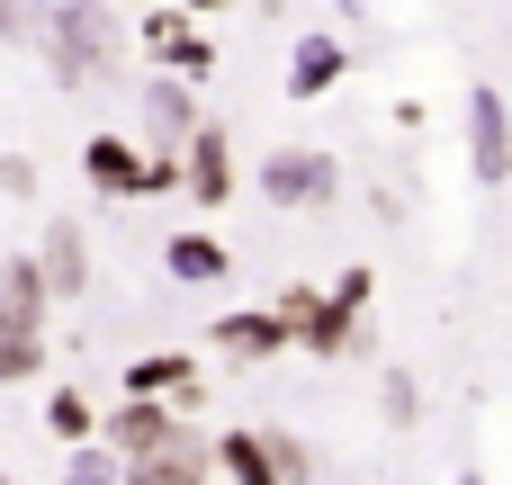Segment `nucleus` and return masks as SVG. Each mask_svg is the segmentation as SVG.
Listing matches in <instances>:
<instances>
[{
    "label": "nucleus",
    "instance_id": "f257e3e1",
    "mask_svg": "<svg viewBox=\"0 0 512 485\" xmlns=\"http://www.w3.org/2000/svg\"><path fill=\"white\" fill-rule=\"evenodd\" d=\"M36 45H45V72H54V90H81V81H108L117 72V0H45V27H36Z\"/></svg>",
    "mask_w": 512,
    "mask_h": 485
},
{
    "label": "nucleus",
    "instance_id": "f03ea898",
    "mask_svg": "<svg viewBox=\"0 0 512 485\" xmlns=\"http://www.w3.org/2000/svg\"><path fill=\"white\" fill-rule=\"evenodd\" d=\"M207 450H216V477H234V485H297V477H315V450H306L297 432H270V423H225Z\"/></svg>",
    "mask_w": 512,
    "mask_h": 485
},
{
    "label": "nucleus",
    "instance_id": "7ed1b4c3",
    "mask_svg": "<svg viewBox=\"0 0 512 485\" xmlns=\"http://www.w3.org/2000/svg\"><path fill=\"white\" fill-rule=\"evenodd\" d=\"M378 333H369V270H342L333 288H315V306L297 315V351H315V360H351V351H369Z\"/></svg>",
    "mask_w": 512,
    "mask_h": 485
},
{
    "label": "nucleus",
    "instance_id": "20e7f679",
    "mask_svg": "<svg viewBox=\"0 0 512 485\" xmlns=\"http://www.w3.org/2000/svg\"><path fill=\"white\" fill-rule=\"evenodd\" d=\"M261 198H270V207H306V216H315V207H333V198H342V162H333V153H315V144H279V153L261 162Z\"/></svg>",
    "mask_w": 512,
    "mask_h": 485
},
{
    "label": "nucleus",
    "instance_id": "39448f33",
    "mask_svg": "<svg viewBox=\"0 0 512 485\" xmlns=\"http://www.w3.org/2000/svg\"><path fill=\"white\" fill-rule=\"evenodd\" d=\"M468 171L486 180V189H504L512 180V108H504V90H468Z\"/></svg>",
    "mask_w": 512,
    "mask_h": 485
},
{
    "label": "nucleus",
    "instance_id": "423d86ee",
    "mask_svg": "<svg viewBox=\"0 0 512 485\" xmlns=\"http://www.w3.org/2000/svg\"><path fill=\"white\" fill-rule=\"evenodd\" d=\"M144 45H153L162 72H180V81H207V72H216V45H207V27H198L180 0H171V9L144 0Z\"/></svg>",
    "mask_w": 512,
    "mask_h": 485
},
{
    "label": "nucleus",
    "instance_id": "0eeeda50",
    "mask_svg": "<svg viewBox=\"0 0 512 485\" xmlns=\"http://www.w3.org/2000/svg\"><path fill=\"white\" fill-rule=\"evenodd\" d=\"M180 189H189L198 207H225V198H234V144H225L216 117H198V126L180 135Z\"/></svg>",
    "mask_w": 512,
    "mask_h": 485
},
{
    "label": "nucleus",
    "instance_id": "6e6552de",
    "mask_svg": "<svg viewBox=\"0 0 512 485\" xmlns=\"http://www.w3.org/2000/svg\"><path fill=\"white\" fill-rule=\"evenodd\" d=\"M198 477H216V450H207V432H198V423H180L162 450L126 459V485H198Z\"/></svg>",
    "mask_w": 512,
    "mask_h": 485
},
{
    "label": "nucleus",
    "instance_id": "1a4fd4ad",
    "mask_svg": "<svg viewBox=\"0 0 512 485\" xmlns=\"http://www.w3.org/2000/svg\"><path fill=\"white\" fill-rule=\"evenodd\" d=\"M216 351L225 360H279V351H297V333L279 306H234V315H216Z\"/></svg>",
    "mask_w": 512,
    "mask_h": 485
},
{
    "label": "nucleus",
    "instance_id": "9d476101",
    "mask_svg": "<svg viewBox=\"0 0 512 485\" xmlns=\"http://www.w3.org/2000/svg\"><path fill=\"white\" fill-rule=\"evenodd\" d=\"M126 396H171L180 414H207V378L189 351H153V360H126Z\"/></svg>",
    "mask_w": 512,
    "mask_h": 485
},
{
    "label": "nucleus",
    "instance_id": "9b49d317",
    "mask_svg": "<svg viewBox=\"0 0 512 485\" xmlns=\"http://www.w3.org/2000/svg\"><path fill=\"white\" fill-rule=\"evenodd\" d=\"M180 423H198V414H180L171 396H126V405H117V414H108L99 432H108V441H117L126 459H144V450H162V441H171Z\"/></svg>",
    "mask_w": 512,
    "mask_h": 485
},
{
    "label": "nucleus",
    "instance_id": "f8f14e48",
    "mask_svg": "<svg viewBox=\"0 0 512 485\" xmlns=\"http://www.w3.org/2000/svg\"><path fill=\"white\" fill-rule=\"evenodd\" d=\"M45 315H54V288H45L36 252H9L0 261V333H45Z\"/></svg>",
    "mask_w": 512,
    "mask_h": 485
},
{
    "label": "nucleus",
    "instance_id": "ddd939ff",
    "mask_svg": "<svg viewBox=\"0 0 512 485\" xmlns=\"http://www.w3.org/2000/svg\"><path fill=\"white\" fill-rule=\"evenodd\" d=\"M36 270H45L54 306L90 288V234H81V216H54V225H45V243H36Z\"/></svg>",
    "mask_w": 512,
    "mask_h": 485
},
{
    "label": "nucleus",
    "instance_id": "4468645a",
    "mask_svg": "<svg viewBox=\"0 0 512 485\" xmlns=\"http://www.w3.org/2000/svg\"><path fill=\"white\" fill-rule=\"evenodd\" d=\"M342 72H351V45L342 36H297V54H288V99H324V90H342Z\"/></svg>",
    "mask_w": 512,
    "mask_h": 485
},
{
    "label": "nucleus",
    "instance_id": "2eb2a0df",
    "mask_svg": "<svg viewBox=\"0 0 512 485\" xmlns=\"http://www.w3.org/2000/svg\"><path fill=\"white\" fill-rule=\"evenodd\" d=\"M135 108H144V135H153V144H180V135L198 126V81H180V72H153Z\"/></svg>",
    "mask_w": 512,
    "mask_h": 485
},
{
    "label": "nucleus",
    "instance_id": "dca6fc26",
    "mask_svg": "<svg viewBox=\"0 0 512 485\" xmlns=\"http://www.w3.org/2000/svg\"><path fill=\"white\" fill-rule=\"evenodd\" d=\"M162 279H180V288H216V279H234V252H225V234H171L162 243Z\"/></svg>",
    "mask_w": 512,
    "mask_h": 485
},
{
    "label": "nucleus",
    "instance_id": "f3484780",
    "mask_svg": "<svg viewBox=\"0 0 512 485\" xmlns=\"http://www.w3.org/2000/svg\"><path fill=\"white\" fill-rule=\"evenodd\" d=\"M63 477H72V485H126V450L90 432V441H72V450H63Z\"/></svg>",
    "mask_w": 512,
    "mask_h": 485
},
{
    "label": "nucleus",
    "instance_id": "a211bd4d",
    "mask_svg": "<svg viewBox=\"0 0 512 485\" xmlns=\"http://www.w3.org/2000/svg\"><path fill=\"white\" fill-rule=\"evenodd\" d=\"M45 432H54L63 450H72V441H90V432H99L90 396H81V387H54V396H45Z\"/></svg>",
    "mask_w": 512,
    "mask_h": 485
},
{
    "label": "nucleus",
    "instance_id": "6ab92c4d",
    "mask_svg": "<svg viewBox=\"0 0 512 485\" xmlns=\"http://www.w3.org/2000/svg\"><path fill=\"white\" fill-rule=\"evenodd\" d=\"M45 333H0V387H27V378H45Z\"/></svg>",
    "mask_w": 512,
    "mask_h": 485
},
{
    "label": "nucleus",
    "instance_id": "aec40b11",
    "mask_svg": "<svg viewBox=\"0 0 512 485\" xmlns=\"http://www.w3.org/2000/svg\"><path fill=\"white\" fill-rule=\"evenodd\" d=\"M378 405H387V432H414V423H423V378H414V369H387Z\"/></svg>",
    "mask_w": 512,
    "mask_h": 485
},
{
    "label": "nucleus",
    "instance_id": "412c9836",
    "mask_svg": "<svg viewBox=\"0 0 512 485\" xmlns=\"http://www.w3.org/2000/svg\"><path fill=\"white\" fill-rule=\"evenodd\" d=\"M45 27V0H0V45H36Z\"/></svg>",
    "mask_w": 512,
    "mask_h": 485
},
{
    "label": "nucleus",
    "instance_id": "4be33fe9",
    "mask_svg": "<svg viewBox=\"0 0 512 485\" xmlns=\"http://www.w3.org/2000/svg\"><path fill=\"white\" fill-rule=\"evenodd\" d=\"M0 189H9L18 207H36V189H45V171H36L27 153H0Z\"/></svg>",
    "mask_w": 512,
    "mask_h": 485
},
{
    "label": "nucleus",
    "instance_id": "5701e85b",
    "mask_svg": "<svg viewBox=\"0 0 512 485\" xmlns=\"http://www.w3.org/2000/svg\"><path fill=\"white\" fill-rule=\"evenodd\" d=\"M270 306H279V315H288V333H297V315H306V306H315V288H306V279H297V288H279V297H270Z\"/></svg>",
    "mask_w": 512,
    "mask_h": 485
},
{
    "label": "nucleus",
    "instance_id": "b1692460",
    "mask_svg": "<svg viewBox=\"0 0 512 485\" xmlns=\"http://www.w3.org/2000/svg\"><path fill=\"white\" fill-rule=\"evenodd\" d=\"M180 9H189V18H216V9H234V0H180Z\"/></svg>",
    "mask_w": 512,
    "mask_h": 485
},
{
    "label": "nucleus",
    "instance_id": "393cba45",
    "mask_svg": "<svg viewBox=\"0 0 512 485\" xmlns=\"http://www.w3.org/2000/svg\"><path fill=\"white\" fill-rule=\"evenodd\" d=\"M252 9H270V18H279V9H288V0H252Z\"/></svg>",
    "mask_w": 512,
    "mask_h": 485
},
{
    "label": "nucleus",
    "instance_id": "a878e982",
    "mask_svg": "<svg viewBox=\"0 0 512 485\" xmlns=\"http://www.w3.org/2000/svg\"><path fill=\"white\" fill-rule=\"evenodd\" d=\"M117 9H126V0H117Z\"/></svg>",
    "mask_w": 512,
    "mask_h": 485
}]
</instances>
